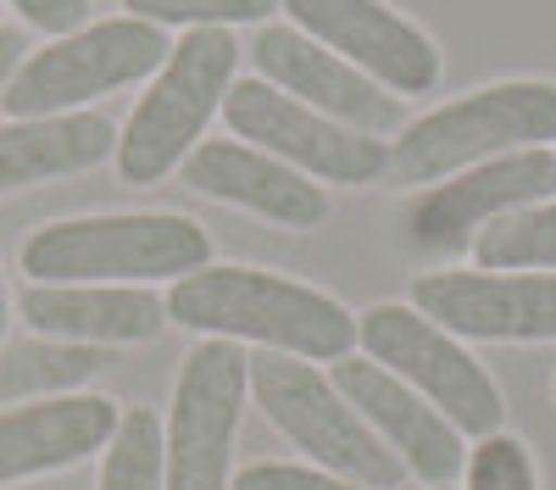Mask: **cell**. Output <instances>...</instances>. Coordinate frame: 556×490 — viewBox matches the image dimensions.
Segmentation results:
<instances>
[{
	"label": "cell",
	"instance_id": "obj_2",
	"mask_svg": "<svg viewBox=\"0 0 556 490\" xmlns=\"http://www.w3.org/2000/svg\"><path fill=\"white\" fill-rule=\"evenodd\" d=\"M212 262V235L184 212H101L62 217L23 240L34 285H151Z\"/></svg>",
	"mask_w": 556,
	"mask_h": 490
},
{
	"label": "cell",
	"instance_id": "obj_23",
	"mask_svg": "<svg viewBox=\"0 0 556 490\" xmlns=\"http://www.w3.org/2000/svg\"><path fill=\"white\" fill-rule=\"evenodd\" d=\"M468 490H540L534 457L518 435H490L468 452Z\"/></svg>",
	"mask_w": 556,
	"mask_h": 490
},
{
	"label": "cell",
	"instance_id": "obj_28",
	"mask_svg": "<svg viewBox=\"0 0 556 490\" xmlns=\"http://www.w3.org/2000/svg\"><path fill=\"white\" fill-rule=\"evenodd\" d=\"M0 12H7V0H0Z\"/></svg>",
	"mask_w": 556,
	"mask_h": 490
},
{
	"label": "cell",
	"instance_id": "obj_20",
	"mask_svg": "<svg viewBox=\"0 0 556 490\" xmlns=\"http://www.w3.org/2000/svg\"><path fill=\"white\" fill-rule=\"evenodd\" d=\"M96 490H167V435L151 407H123L117 435L101 452Z\"/></svg>",
	"mask_w": 556,
	"mask_h": 490
},
{
	"label": "cell",
	"instance_id": "obj_10",
	"mask_svg": "<svg viewBox=\"0 0 556 490\" xmlns=\"http://www.w3.org/2000/svg\"><path fill=\"white\" fill-rule=\"evenodd\" d=\"M556 196V151H506L490 162H473L451 178H440L434 190H424L406 206V246L412 251H462L473 246L479 229H490L495 217L523 212Z\"/></svg>",
	"mask_w": 556,
	"mask_h": 490
},
{
	"label": "cell",
	"instance_id": "obj_7",
	"mask_svg": "<svg viewBox=\"0 0 556 490\" xmlns=\"http://www.w3.org/2000/svg\"><path fill=\"white\" fill-rule=\"evenodd\" d=\"M167 51H173V39L162 23H146V17L89 23L78 34L51 39L45 51L23 56L0 106L12 117H62V112H78L84 101L106 96V89L162 73Z\"/></svg>",
	"mask_w": 556,
	"mask_h": 490
},
{
	"label": "cell",
	"instance_id": "obj_27",
	"mask_svg": "<svg viewBox=\"0 0 556 490\" xmlns=\"http://www.w3.org/2000/svg\"><path fill=\"white\" fill-rule=\"evenodd\" d=\"M0 340H7V279H0Z\"/></svg>",
	"mask_w": 556,
	"mask_h": 490
},
{
	"label": "cell",
	"instance_id": "obj_3",
	"mask_svg": "<svg viewBox=\"0 0 556 490\" xmlns=\"http://www.w3.org/2000/svg\"><path fill=\"white\" fill-rule=\"evenodd\" d=\"M240 39L228 28H190L173 39V51L156 84L139 96L117 134V178L123 185H162V178L201 146L206 123L223 112V96L235 84Z\"/></svg>",
	"mask_w": 556,
	"mask_h": 490
},
{
	"label": "cell",
	"instance_id": "obj_1",
	"mask_svg": "<svg viewBox=\"0 0 556 490\" xmlns=\"http://www.w3.org/2000/svg\"><path fill=\"white\" fill-rule=\"evenodd\" d=\"M167 324L195 329L206 340H251L273 345L301 363H340L356 345V312L312 285H295L267 267L240 262H206L195 274L173 279L167 290Z\"/></svg>",
	"mask_w": 556,
	"mask_h": 490
},
{
	"label": "cell",
	"instance_id": "obj_13",
	"mask_svg": "<svg viewBox=\"0 0 556 490\" xmlns=\"http://www.w3.org/2000/svg\"><path fill=\"white\" fill-rule=\"evenodd\" d=\"M329 379L362 413V424L406 463V474H417L429 490L456 485L468 474V440H462V429L451 418H440L429 401L412 385H401L390 368H379L374 356H340Z\"/></svg>",
	"mask_w": 556,
	"mask_h": 490
},
{
	"label": "cell",
	"instance_id": "obj_25",
	"mask_svg": "<svg viewBox=\"0 0 556 490\" xmlns=\"http://www.w3.org/2000/svg\"><path fill=\"white\" fill-rule=\"evenodd\" d=\"M17 7V17L28 23V28H39V34H78L84 28V17H89V0H12Z\"/></svg>",
	"mask_w": 556,
	"mask_h": 490
},
{
	"label": "cell",
	"instance_id": "obj_8",
	"mask_svg": "<svg viewBox=\"0 0 556 490\" xmlns=\"http://www.w3.org/2000/svg\"><path fill=\"white\" fill-rule=\"evenodd\" d=\"M245 390H251V351L240 340H201L184 356L162 429L167 490H228Z\"/></svg>",
	"mask_w": 556,
	"mask_h": 490
},
{
	"label": "cell",
	"instance_id": "obj_26",
	"mask_svg": "<svg viewBox=\"0 0 556 490\" xmlns=\"http://www.w3.org/2000/svg\"><path fill=\"white\" fill-rule=\"evenodd\" d=\"M23 56H28L23 34H17V28H0V96H7V84H12V73L23 67Z\"/></svg>",
	"mask_w": 556,
	"mask_h": 490
},
{
	"label": "cell",
	"instance_id": "obj_22",
	"mask_svg": "<svg viewBox=\"0 0 556 490\" xmlns=\"http://www.w3.org/2000/svg\"><path fill=\"white\" fill-rule=\"evenodd\" d=\"M278 12V0H128V17H146L162 28H228V23H262Z\"/></svg>",
	"mask_w": 556,
	"mask_h": 490
},
{
	"label": "cell",
	"instance_id": "obj_14",
	"mask_svg": "<svg viewBox=\"0 0 556 490\" xmlns=\"http://www.w3.org/2000/svg\"><path fill=\"white\" fill-rule=\"evenodd\" d=\"M251 62H256V73L273 89H285V96L306 101L312 112L334 117V123H345L356 134L384 140V134H401L406 128L401 96H384V84L356 73L334 51H323V45L306 39L301 28H262L251 39Z\"/></svg>",
	"mask_w": 556,
	"mask_h": 490
},
{
	"label": "cell",
	"instance_id": "obj_18",
	"mask_svg": "<svg viewBox=\"0 0 556 490\" xmlns=\"http://www.w3.org/2000/svg\"><path fill=\"white\" fill-rule=\"evenodd\" d=\"M117 151V128L101 112H62V117H12L0 128V196L101 167Z\"/></svg>",
	"mask_w": 556,
	"mask_h": 490
},
{
	"label": "cell",
	"instance_id": "obj_16",
	"mask_svg": "<svg viewBox=\"0 0 556 490\" xmlns=\"http://www.w3.org/2000/svg\"><path fill=\"white\" fill-rule=\"evenodd\" d=\"M178 173L190 190L228 201V206H245L267 223H285V229H317L329 217V196L306 173H295L290 162H278L245 140H201L178 162Z\"/></svg>",
	"mask_w": 556,
	"mask_h": 490
},
{
	"label": "cell",
	"instance_id": "obj_15",
	"mask_svg": "<svg viewBox=\"0 0 556 490\" xmlns=\"http://www.w3.org/2000/svg\"><path fill=\"white\" fill-rule=\"evenodd\" d=\"M123 407L106 395L67 390V395H39L28 407L0 413V490L17 479H39L56 468H78L84 457L106 452L117 435Z\"/></svg>",
	"mask_w": 556,
	"mask_h": 490
},
{
	"label": "cell",
	"instance_id": "obj_4",
	"mask_svg": "<svg viewBox=\"0 0 556 490\" xmlns=\"http://www.w3.org/2000/svg\"><path fill=\"white\" fill-rule=\"evenodd\" d=\"M556 140V84L545 78H506L484 84L462 101L434 106L401 128L390 146V173L406 185H440V178L506 156V151H534Z\"/></svg>",
	"mask_w": 556,
	"mask_h": 490
},
{
	"label": "cell",
	"instance_id": "obj_11",
	"mask_svg": "<svg viewBox=\"0 0 556 490\" xmlns=\"http://www.w3.org/2000/svg\"><path fill=\"white\" fill-rule=\"evenodd\" d=\"M278 7L295 17L290 28H301L323 51H334L395 96H429L440 84L434 39L401 12H390L384 0H278Z\"/></svg>",
	"mask_w": 556,
	"mask_h": 490
},
{
	"label": "cell",
	"instance_id": "obj_9",
	"mask_svg": "<svg viewBox=\"0 0 556 490\" xmlns=\"http://www.w3.org/2000/svg\"><path fill=\"white\" fill-rule=\"evenodd\" d=\"M223 117L240 140H251L256 151H267L278 162H290L295 173L323 178V185H374V178L390 167L384 140L312 112L306 101L273 89L267 78H235L228 84Z\"/></svg>",
	"mask_w": 556,
	"mask_h": 490
},
{
	"label": "cell",
	"instance_id": "obj_6",
	"mask_svg": "<svg viewBox=\"0 0 556 490\" xmlns=\"http://www.w3.org/2000/svg\"><path fill=\"white\" fill-rule=\"evenodd\" d=\"M356 345L374 356L379 368H390L401 385H412L440 418L462 429V440H490L506 424V401L495 379L473 363V351H462L456 335L429 324L412 301H379L356 318Z\"/></svg>",
	"mask_w": 556,
	"mask_h": 490
},
{
	"label": "cell",
	"instance_id": "obj_17",
	"mask_svg": "<svg viewBox=\"0 0 556 490\" xmlns=\"http://www.w3.org/2000/svg\"><path fill=\"white\" fill-rule=\"evenodd\" d=\"M17 306L39 340L67 345H139L167 324L162 296L146 285H23Z\"/></svg>",
	"mask_w": 556,
	"mask_h": 490
},
{
	"label": "cell",
	"instance_id": "obj_5",
	"mask_svg": "<svg viewBox=\"0 0 556 490\" xmlns=\"http://www.w3.org/2000/svg\"><path fill=\"white\" fill-rule=\"evenodd\" d=\"M251 395L317 468H329L362 490H395L401 485L406 463L362 424V413L334 390V379L317 374L312 363H301V356H285V351L251 356Z\"/></svg>",
	"mask_w": 556,
	"mask_h": 490
},
{
	"label": "cell",
	"instance_id": "obj_19",
	"mask_svg": "<svg viewBox=\"0 0 556 490\" xmlns=\"http://www.w3.org/2000/svg\"><path fill=\"white\" fill-rule=\"evenodd\" d=\"M106 363L101 345H67V340H23L0 345V407L7 401H39V395H67L84 379H96Z\"/></svg>",
	"mask_w": 556,
	"mask_h": 490
},
{
	"label": "cell",
	"instance_id": "obj_24",
	"mask_svg": "<svg viewBox=\"0 0 556 490\" xmlns=\"http://www.w3.org/2000/svg\"><path fill=\"white\" fill-rule=\"evenodd\" d=\"M228 490H362L329 468H295V463H256L228 479Z\"/></svg>",
	"mask_w": 556,
	"mask_h": 490
},
{
	"label": "cell",
	"instance_id": "obj_12",
	"mask_svg": "<svg viewBox=\"0 0 556 490\" xmlns=\"http://www.w3.org/2000/svg\"><path fill=\"white\" fill-rule=\"evenodd\" d=\"M412 306L456 340H556V274L513 267V274H424Z\"/></svg>",
	"mask_w": 556,
	"mask_h": 490
},
{
	"label": "cell",
	"instance_id": "obj_29",
	"mask_svg": "<svg viewBox=\"0 0 556 490\" xmlns=\"http://www.w3.org/2000/svg\"><path fill=\"white\" fill-rule=\"evenodd\" d=\"M440 490H451V485H440Z\"/></svg>",
	"mask_w": 556,
	"mask_h": 490
},
{
	"label": "cell",
	"instance_id": "obj_21",
	"mask_svg": "<svg viewBox=\"0 0 556 490\" xmlns=\"http://www.w3.org/2000/svg\"><path fill=\"white\" fill-rule=\"evenodd\" d=\"M473 256H479V267H495V274H513V267H556V201L495 217L490 229H479Z\"/></svg>",
	"mask_w": 556,
	"mask_h": 490
}]
</instances>
